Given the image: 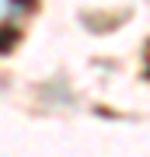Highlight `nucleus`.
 <instances>
[{
	"mask_svg": "<svg viewBox=\"0 0 150 157\" xmlns=\"http://www.w3.org/2000/svg\"><path fill=\"white\" fill-rule=\"evenodd\" d=\"M14 14H21V0H0V21H11Z\"/></svg>",
	"mask_w": 150,
	"mask_h": 157,
	"instance_id": "f257e3e1",
	"label": "nucleus"
}]
</instances>
